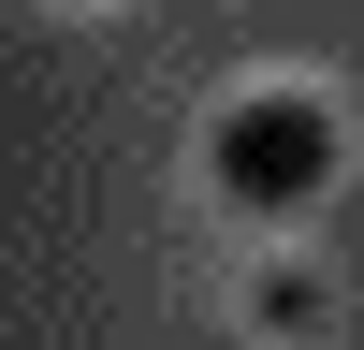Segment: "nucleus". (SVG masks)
<instances>
[{
	"label": "nucleus",
	"instance_id": "nucleus-1",
	"mask_svg": "<svg viewBox=\"0 0 364 350\" xmlns=\"http://www.w3.org/2000/svg\"><path fill=\"white\" fill-rule=\"evenodd\" d=\"M204 161H219V190L248 204V219H306V204L336 190V102H306V88H248V102L204 132Z\"/></svg>",
	"mask_w": 364,
	"mask_h": 350
}]
</instances>
